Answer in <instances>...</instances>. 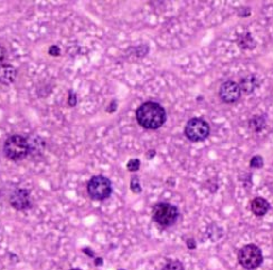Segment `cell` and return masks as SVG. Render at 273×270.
I'll use <instances>...</instances> for the list:
<instances>
[{
	"label": "cell",
	"mask_w": 273,
	"mask_h": 270,
	"mask_svg": "<svg viewBox=\"0 0 273 270\" xmlns=\"http://www.w3.org/2000/svg\"><path fill=\"white\" fill-rule=\"evenodd\" d=\"M136 121L143 128L157 129L166 122V111L160 104L154 102L143 103L136 113Z\"/></svg>",
	"instance_id": "cell-1"
},
{
	"label": "cell",
	"mask_w": 273,
	"mask_h": 270,
	"mask_svg": "<svg viewBox=\"0 0 273 270\" xmlns=\"http://www.w3.org/2000/svg\"><path fill=\"white\" fill-rule=\"evenodd\" d=\"M3 153L13 161L24 160L29 153V142L21 135L9 136L3 144Z\"/></svg>",
	"instance_id": "cell-2"
},
{
	"label": "cell",
	"mask_w": 273,
	"mask_h": 270,
	"mask_svg": "<svg viewBox=\"0 0 273 270\" xmlns=\"http://www.w3.org/2000/svg\"><path fill=\"white\" fill-rule=\"evenodd\" d=\"M87 193L93 200L102 201L108 199L112 193V186L108 177L95 175L88 181Z\"/></svg>",
	"instance_id": "cell-3"
},
{
	"label": "cell",
	"mask_w": 273,
	"mask_h": 270,
	"mask_svg": "<svg viewBox=\"0 0 273 270\" xmlns=\"http://www.w3.org/2000/svg\"><path fill=\"white\" fill-rule=\"evenodd\" d=\"M178 209L171 203L161 202L154 208L153 218L158 224L162 227H171L178 219Z\"/></svg>",
	"instance_id": "cell-4"
},
{
	"label": "cell",
	"mask_w": 273,
	"mask_h": 270,
	"mask_svg": "<svg viewBox=\"0 0 273 270\" xmlns=\"http://www.w3.org/2000/svg\"><path fill=\"white\" fill-rule=\"evenodd\" d=\"M263 260L262 251L256 245H246L239 250V261L245 269H256Z\"/></svg>",
	"instance_id": "cell-5"
},
{
	"label": "cell",
	"mask_w": 273,
	"mask_h": 270,
	"mask_svg": "<svg viewBox=\"0 0 273 270\" xmlns=\"http://www.w3.org/2000/svg\"><path fill=\"white\" fill-rule=\"evenodd\" d=\"M185 134L190 141H203L209 134V125L202 118H191L186 124Z\"/></svg>",
	"instance_id": "cell-6"
},
{
	"label": "cell",
	"mask_w": 273,
	"mask_h": 270,
	"mask_svg": "<svg viewBox=\"0 0 273 270\" xmlns=\"http://www.w3.org/2000/svg\"><path fill=\"white\" fill-rule=\"evenodd\" d=\"M10 205L16 210H27L32 206L31 194L26 189H17L10 197Z\"/></svg>",
	"instance_id": "cell-7"
},
{
	"label": "cell",
	"mask_w": 273,
	"mask_h": 270,
	"mask_svg": "<svg viewBox=\"0 0 273 270\" xmlns=\"http://www.w3.org/2000/svg\"><path fill=\"white\" fill-rule=\"evenodd\" d=\"M239 96H241V88L239 84L232 80L225 82L220 88V97L225 103H234L239 98Z\"/></svg>",
	"instance_id": "cell-8"
},
{
	"label": "cell",
	"mask_w": 273,
	"mask_h": 270,
	"mask_svg": "<svg viewBox=\"0 0 273 270\" xmlns=\"http://www.w3.org/2000/svg\"><path fill=\"white\" fill-rule=\"evenodd\" d=\"M17 71L12 65L0 66V83L3 85H9L16 79Z\"/></svg>",
	"instance_id": "cell-9"
},
{
	"label": "cell",
	"mask_w": 273,
	"mask_h": 270,
	"mask_svg": "<svg viewBox=\"0 0 273 270\" xmlns=\"http://www.w3.org/2000/svg\"><path fill=\"white\" fill-rule=\"evenodd\" d=\"M251 209H252V212L256 214V216L262 217L270 209V205H269V202L263 198H256L253 199L252 203H251Z\"/></svg>",
	"instance_id": "cell-10"
},
{
	"label": "cell",
	"mask_w": 273,
	"mask_h": 270,
	"mask_svg": "<svg viewBox=\"0 0 273 270\" xmlns=\"http://www.w3.org/2000/svg\"><path fill=\"white\" fill-rule=\"evenodd\" d=\"M162 270H184V266L180 261H169Z\"/></svg>",
	"instance_id": "cell-11"
},
{
	"label": "cell",
	"mask_w": 273,
	"mask_h": 270,
	"mask_svg": "<svg viewBox=\"0 0 273 270\" xmlns=\"http://www.w3.org/2000/svg\"><path fill=\"white\" fill-rule=\"evenodd\" d=\"M140 168V161L136 160V159H134V160H131L130 162L128 163V170L129 171H138Z\"/></svg>",
	"instance_id": "cell-12"
},
{
	"label": "cell",
	"mask_w": 273,
	"mask_h": 270,
	"mask_svg": "<svg viewBox=\"0 0 273 270\" xmlns=\"http://www.w3.org/2000/svg\"><path fill=\"white\" fill-rule=\"evenodd\" d=\"M262 164H263V159L260 155H256L251 160V166L252 168H261Z\"/></svg>",
	"instance_id": "cell-13"
},
{
	"label": "cell",
	"mask_w": 273,
	"mask_h": 270,
	"mask_svg": "<svg viewBox=\"0 0 273 270\" xmlns=\"http://www.w3.org/2000/svg\"><path fill=\"white\" fill-rule=\"evenodd\" d=\"M131 189H132V191L136 192V193L141 191V188H140L138 177H136V176H135V177H132V181H131Z\"/></svg>",
	"instance_id": "cell-14"
},
{
	"label": "cell",
	"mask_w": 273,
	"mask_h": 270,
	"mask_svg": "<svg viewBox=\"0 0 273 270\" xmlns=\"http://www.w3.org/2000/svg\"><path fill=\"white\" fill-rule=\"evenodd\" d=\"M68 104L71 106H75L76 104V96L73 91L69 92V98H68Z\"/></svg>",
	"instance_id": "cell-15"
},
{
	"label": "cell",
	"mask_w": 273,
	"mask_h": 270,
	"mask_svg": "<svg viewBox=\"0 0 273 270\" xmlns=\"http://www.w3.org/2000/svg\"><path fill=\"white\" fill-rule=\"evenodd\" d=\"M60 53H61V50L57 46H51L50 48V55H53V56H58Z\"/></svg>",
	"instance_id": "cell-16"
},
{
	"label": "cell",
	"mask_w": 273,
	"mask_h": 270,
	"mask_svg": "<svg viewBox=\"0 0 273 270\" xmlns=\"http://www.w3.org/2000/svg\"><path fill=\"white\" fill-rule=\"evenodd\" d=\"M5 57H6V50L0 46V66L2 65V62L5 61Z\"/></svg>",
	"instance_id": "cell-17"
},
{
	"label": "cell",
	"mask_w": 273,
	"mask_h": 270,
	"mask_svg": "<svg viewBox=\"0 0 273 270\" xmlns=\"http://www.w3.org/2000/svg\"><path fill=\"white\" fill-rule=\"evenodd\" d=\"M71 270H81V269H71Z\"/></svg>",
	"instance_id": "cell-18"
}]
</instances>
